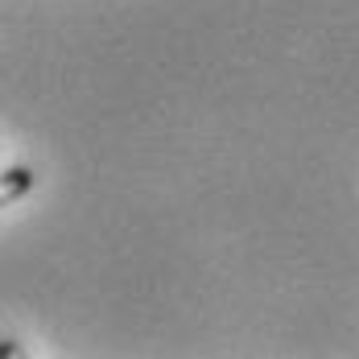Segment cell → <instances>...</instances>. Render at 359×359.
Masks as SVG:
<instances>
[{"label": "cell", "mask_w": 359, "mask_h": 359, "mask_svg": "<svg viewBox=\"0 0 359 359\" xmlns=\"http://www.w3.org/2000/svg\"><path fill=\"white\" fill-rule=\"evenodd\" d=\"M29 186H34V174L29 170H4L0 174V207H8L13 198H21Z\"/></svg>", "instance_id": "1"}]
</instances>
